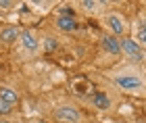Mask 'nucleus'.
I'll return each mask as SVG.
<instances>
[{"instance_id":"1","label":"nucleus","mask_w":146,"mask_h":123,"mask_svg":"<svg viewBox=\"0 0 146 123\" xmlns=\"http://www.w3.org/2000/svg\"><path fill=\"white\" fill-rule=\"evenodd\" d=\"M119 44H121V54H125L131 63H144L146 54H144L142 46L136 40H131V38H123V40H119Z\"/></svg>"},{"instance_id":"2","label":"nucleus","mask_w":146,"mask_h":123,"mask_svg":"<svg viewBox=\"0 0 146 123\" xmlns=\"http://www.w3.org/2000/svg\"><path fill=\"white\" fill-rule=\"evenodd\" d=\"M113 81H115V86H119L121 90H125V92H138V90L144 88V79L140 75H127V73H119L113 77Z\"/></svg>"},{"instance_id":"3","label":"nucleus","mask_w":146,"mask_h":123,"mask_svg":"<svg viewBox=\"0 0 146 123\" xmlns=\"http://www.w3.org/2000/svg\"><path fill=\"white\" fill-rule=\"evenodd\" d=\"M54 117L61 123H82V111L73 104H63L54 108Z\"/></svg>"},{"instance_id":"4","label":"nucleus","mask_w":146,"mask_h":123,"mask_svg":"<svg viewBox=\"0 0 146 123\" xmlns=\"http://www.w3.org/2000/svg\"><path fill=\"white\" fill-rule=\"evenodd\" d=\"M104 23H107L111 36H115V38L117 36H123L125 31H127V23H125V19L119 15V13H111V15H107Z\"/></svg>"},{"instance_id":"5","label":"nucleus","mask_w":146,"mask_h":123,"mask_svg":"<svg viewBox=\"0 0 146 123\" xmlns=\"http://www.w3.org/2000/svg\"><path fill=\"white\" fill-rule=\"evenodd\" d=\"M19 42H21V48L25 50V52H29V54H36L38 50H40V42H38V38L34 31H21V36H19Z\"/></svg>"},{"instance_id":"6","label":"nucleus","mask_w":146,"mask_h":123,"mask_svg":"<svg viewBox=\"0 0 146 123\" xmlns=\"http://www.w3.org/2000/svg\"><path fill=\"white\" fill-rule=\"evenodd\" d=\"M100 44H102V48L107 50L109 54H121V44H119V38L107 34V36L100 38Z\"/></svg>"},{"instance_id":"7","label":"nucleus","mask_w":146,"mask_h":123,"mask_svg":"<svg viewBox=\"0 0 146 123\" xmlns=\"http://www.w3.org/2000/svg\"><path fill=\"white\" fill-rule=\"evenodd\" d=\"M19 36H21V29H19L17 25H6V27L0 29V42H4V44L17 42Z\"/></svg>"},{"instance_id":"8","label":"nucleus","mask_w":146,"mask_h":123,"mask_svg":"<svg viewBox=\"0 0 146 123\" xmlns=\"http://www.w3.org/2000/svg\"><path fill=\"white\" fill-rule=\"evenodd\" d=\"M92 106L98 108V111H107V108H111V96L109 94H104V92H94L92 94Z\"/></svg>"},{"instance_id":"9","label":"nucleus","mask_w":146,"mask_h":123,"mask_svg":"<svg viewBox=\"0 0 146 123\" xmlns=\"http://www.w3.org/2000/svg\"><path fill=\"white\" fill-rule=\"evenodd\" d=\"M56 27L61 31H77L79 23H77L75 17H58L56 19Z\"/></svg>"},{"instance_id":"10","label":"nucleus","mask_w":146,"mask_h":123,"mask_svg":"<svg viewBox=\"0 0 146 123\" xmlns=\"http://www.w3.org/2000/svg\"><path fill=\"white\" fill-rule=\"evenodd\" d=\"M0 100L6 102V104H11V106H15L17 100H19V96H17V92H15L13 88L2 86V88H0Z\"/></svg>"},{"instance_id":"11","label":"nucleus","mask_w":146,"mask_h":123,"mask_svg":"<svg viewBox=\"0 0 146 123\" xmlns=\"http://www.w3.org/2000/svg\"><path fill=\"white\" fill-rule=\"evenodd\" d=\"M42 42H44V50H46V52H52V50H56V48H58L56 38H52V36H46Z\"/></svg>"},{"instance_id":"12","label":"nucleus","mask_w":146,"mask_h":123,"mask_svg":"<svg viewBox=\"0 0 146 123\" xmlns=\"http://www.w3.org/2000/svg\"><path fill=\"white\" fill-rule=\"evenodd\" d=\"M79 6H82V9H86L88 13H96L98 6H100V2H94V0H82V2H79Z\"/></svg>"},{"instance_id":"13","label":"nucleus","mask_w":146,"mask_h":123,"mask_svg":"<svg viewBox=\"0 0 146 123\" xmlns=\"http://www.w3.org/2000/svg\"><path fill=\"white\" fill-rule=\"evenodd\" d=\"M140 42L146 46V21H142V25L138 27V44Z\"/></svg>"},{"instance_id":"14","label":"nucleus","mask_w":146,"mask_h":123,"mask_svg":"<svg viewBox=\"0 0 146 123\" xmlns=\"http://www.w3.org/2000/svg\"><path fill=\"white\" fill-rule=\"evenodd\" d=\"M11 111H13V106L0 100V117H6V115H11Z\"/></svg>"},{"instance_id":"15","label":"nucleus","mask_w":146,"mask_h":123,"mask_svg":"<svg viewBox=\"0 0 146 123\" xmlns=\"http://www.w3.org/2000/svg\"><path fill=\"white\" fill-rule=\"evenodd\" d=\"M58 17H73L71 6H63V9H61V15H58Z\"/></svg>"},{"instance_id":"16","label":"nucleus","mask_w":146,"mask_h":123,"mask_svg":"<svg viewBox=\"0 0 146 123\" xmlns=\"http://www.w3.org/2000/svg\"><path fill=\"white\" fill-rule=\"evenodd\" d=\"M11 6H13L11 0H0V9H11Z\"/></svg>"},{"instance_id":"17","label":"nucleus","mask_w":146,"mask_h":123,"mask_svg":"<svg viewBox=\"0 0 146 123\" xmlns=\"http://www.w3.org/2000/svg\"><path fill=\"white\" fill-rule=\"evenodd\" d=\"M0 123H13V121H9V119H4V117H0Z\"/></svg>"},{"instance_id":"18","label":"nucleus","mask_w":146,"mask_h":123,"mask_svg":"<svg viewBox=\"0 0 146 123\" xmlns=\"http://www.w3.org/2000/svg\"><path fill=\"white\" fill-rule=\"evenodd\" d=\"M90 123H100V121H90Z\"/></svg>"}]
</instances>
